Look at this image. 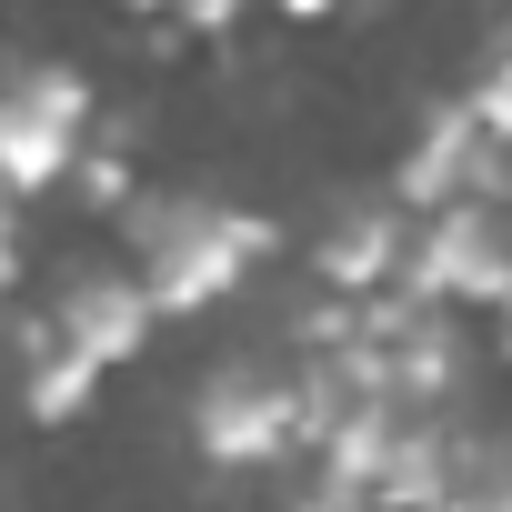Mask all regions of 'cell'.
<instances>
[{"mask_svg": "<svg viewBox=\"0 0 512 512\" xmlns=\"http://www.w3.org/2000/svg\"><path fill=\"white\" fill-rule=\"evenodd\" d=\"M81 161H91V81L61 71V61L21 71L0 91V181L31 201L51 181H81Z\"/></svg>", "mask_w": 512, "mask_h": 512, "instance_id": "4", "label": "cell"}, {"mask_svg": "<svg viewBox=\"0 0 512 512\" xmlns=\"http://www.w3.org/2000/svg\"><path fill=\"white\" fill-rule=\"evenodd\" d=\"M462 111H472V121H482V131H492L502 151H512V51L472 71V91H462Z\"/></svg>", "mask_w": 512, "mask_h": 512, "instance_id": "9", "label": "cell"}, {"mask_svg": "<svg viewBox=\"0 0 512 512\" xmlns=\"http://www.w3.org/2000/svg\"><path fill=\"white\" fill-rule=\"evenodd\" d=\"M412 211L392 201V191H372V201H342L322 231H312V272L342 292V302H382L402 272H412Z\"/></svg>", "mask_w": 512, "mask_h": 512, "instance_id": "6", "label": "cell"}, {"mask_svg": "<svg viewBox=\"0 0 512 512\" xmlns=\"http://www.w3.org/2000/svg\"><path fill=\"white\" fill-rule=\"evenodd\" d=\"M191 442H201L211 472H272V462H292L312 442V382H292L272 362H231V372L201 382Z\"/></svg>", "mask_w": 512, "mask_h": 512, "instance_id": "2", "label": "cell"}, {"mask_svg": "<svg viewBox=\"0 0 512 512\" xmlns=\"http://www.w3.org/2000/svg\"><path fill=\"white\" fill-rule=\"evenodd\" d=\"M262 251H272V221L262 211H231V201H201V191L131 201V272H141V292H151L161 322L221 312L251 282Z\"/></svg>", "mask_w": 512, "mask_h": 512, "instance_id": "1", "label": "cell"}, {"mask_svg": "<svg viewBox=\"0 0 512 512\" xmlns=\"http://www.w3.org/2000/svg\"><path fill=\"white\" fill-rule=\"evenodd\" d=\"M502 141L462 111V101H442L422 131H412V151L392 161V201L412 211V221H432V211H462V201H502Z\"/></svg>", "mask_w": 512, "mask_h": 512, "instance_id": "5", "label": "cell"}, {"mask_svg": "<svg viewBox=\"0 0 512 512\" xmlns=\"http://www.w3.org/2000/svg\"><path fill=\"white\" fill-rule=\"evenodd\" d=\"M21 392H31V422H71V412H91V392H101V362L71 352L41 302L21 312Z\"/></svg>", "mask_w": 512, "mask_h": 512, "instance_id": "8", "label": "cell"}, {"mask_svg": "<svg viewBox=\"0 0 512 512\" xmlns=\"http://www.w3.org/2000/svg\"><path fill=\"white\" fill-rule=\"evenodd\" d=\"M402 302H422V312H512V211L502 201L432 211L412 231Z\"/></svg>", "mask_w": 512, "mask_h": 512, "instance_id": "3", "label": "cell"}, {"mask_svg": "<svg viewBox=\"0 0 512 512\" xmlns=\"http://www.w3.org/2000/svg\"><path fill=\"white\" fill-rule=\"evenodd\" d=\"M51 312V332L71 342V352H91L101 372H121V362H141L151 352V292H141V272H61V292L41 302Z\"/></svg>", "mask_w": 512, "mask_h": 512, "instance_id": "7", "label": "cell"}]
</instances>
